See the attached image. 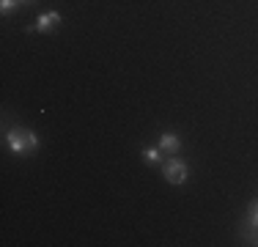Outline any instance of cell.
Here are the masks:
<instances>
[{
	"label": "cell",
	"instance_id": "cell-1",
	"mask_svg": "<svg viewBox=\"0 0 258 247\" xmlns=\"http://www.w3.org/2000/svg\"><path fill=\"white\" fill-rule=\"evenodd\" d=\"M6 146L11 148V154H17V157H28L30 151H36L39 148V138H36L30 129H22V127H14L6 132Z\"/></svg>",
	"mask_w": 258,
	"mask_h": 247
},
{
	"label": "cell",
	"instance_id": "cell-2",
	"mask_svg": "<svg viewBox=\"0 0 258 247\" xmlns=\"http://www.w3.org/2000/svg\"><path fill=\"white\" fill-rule=\"evenodd\" d=\"M162 176H165V181L168 184H184L187 181V176H189V165L184 162V159L179 157H170V159H165L162 162Z\"/></svg>",
	"mask_w": 258,
	"mask_h": 247
},
{
	"label": "cell",
	"instance_id": "cell-3",
	"mask_svg": "<svg viewBox=\"0 0 258 247\" xmlns=\"http://www.w3.org/2000/svg\"><path fill=\"white\" fill-rule=\"evenodd\" d=\"M157 146L162 148V154H179L181 140H179V135H176V132H162V135H159V140H157Z\"/></svg>",
	"mask_w": 258,
	"mask_h": 247
},
{
	"label": "cell",
	"instance_id": "cell-4",
	"mask_svg": "<svg viewBox=\"0 0 258 247\" xmlns=\"http://www.w3.org/2000/svg\"><path fill=\"white\" fill-rule=\"evenodd\" d=\"M63 22V17H60V11H44V14H39V20H36V25L30 30H50L55 28V25Z\"/></svg>",
	"mask_w": 258,
	"mask_h": 247
},
{
	"label": "cell",
	"instance_id": "cell-5",
	"mask_svg": "<svg viewBox=\"0 0 258 247\" xmlns=\"http://www.w3.org/2000/svg\"><path fill=\"white\" fill-rule=\"evenodd\" d=\"M140 159H143L146 165L162 162V148H159V146H146L143 151H140Z\"/></svg>",
	"mask_w": 258,
	"mask_h": 247
},
{
	"label": "cell",
	"instance_id": "cell-6",
	"mask_svg": "<svg viewBox=\"0 0 258 247\" xmlns=\"http://www.w3.org/2000/svg\"><path fill=\"white\" fill-rule=\"evenodd\" d=\"M14 6H20V0H0V11H3V14H9Z\"/></svg>",
	"mask_w": 258,
	"mask_h": 247
},
{
	"label": "cell",
	"instance_id": "cell-7",
	"mask_svg": "<svg viewBox=\"0 0 258 247\" xmlns=\"http://www.w3.org/2000/svg\"><path fill=\"white\" fill-rule=\"evenodd\" d=\"M250 225H253V228H258V201L253 203V206H250Z\"/></svg>",
	"mask_w": 258,
	"mask_h": 247
},
{
	"label": "cell",
	"instance_id": "cell-8",
	"mask_svg": "<svg viewBox=\"0 0 258 247\" xmlns=\"http://www.w3.org/2000/svg\"><path fill=\"white\" fill-rule=\"evenodd\" d=\"M22 3H30V0H20V6H22Z\"/></svg>",
	"mask_w": 258,
	"mask_h": 247
}]
</instances>
